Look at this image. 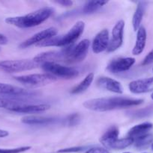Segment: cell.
<instances>
[{
	"label": "cell",
	"mask_w": 153,
	"mask_h": 153,
	"mask_svg": "<svg viewBox=\"0 0 153 153\" xmlns=\"http://www.w3.org/2000/svg\"><path fill=\"white\" fill-rule=\"evenodd\" d=\"M64 60V56L62 51H48V52H42L38 54L34 58L33 61L37 64H44L45 63L54 62L57 63V61H60Z\"/></svg>",
	"instance_id": "obj_16"
},
{
	"label": "cell",
	"mask_w": 153,
	"mask_h": 153,
	"mask_svg": "<svg viewBox=\"0 0 153 153\" xmlns=\"http://www.w3.org/2000/svg\"><path fill=\"white\" fill-rule=\"evenodd\" d=\"M21 121L22 123L26 124V125L44 126L53 123L56 121V119L54 117H51L30 115V116H26L22 117Z\"/></svg>",
	"instance_id": "obj_18"
},
{
	"label": "cell",
	"mask_w": 153,
	"mask_h": 153,
	"mask_svg": "<svg viewBox=\"0 0 153 153\" xmlns=\"http://www.w3.org/2000/svg\"><path fill=\"white\" fill-rule=\"evenodd\" d=\"M57 34H58V30H57L56 28L50 27V28L44 29L42 31H39V32L36 33L34 35L24 40L23 42L20 43L19 47L20 49H26V48L29 47L32 45H37L38 43H41V42L44 41V40L52 38V37L56 36Z\"/></svg>",
	"instance_id": "obj_8"
},
{
	"label": "cell",
	"mask_w": 153,
	"mask_h": 153,
	"mask_svg": "<svg viewBox=\"0 0 153 153\" xmlns=\"http://www.w3.org/2000/svg\"><path fill=\"white\" fill-rule=\"evenodd\" d=\"M129 91L134 94H146L153 91V77L132 81L128 85Z\"/></svg>",
	"instance_id": "obj_11"
},
{
	"label": "cell",
	"mask_w": 153,
	"mask_h": 153,
	"mask_svg": "<svg viewBox=\"0 0 153 153\" xmlns=\"http://www.w3.org/2000/svg\"><path fill=\"white\" fill-rule=\"evenodd\" d=\"M108 3L107 1H88L86 2L82 7V13L85 14H90L97 11L100 7H104Z\"/></svg>",
	"instance_id": "obj_24"
},
{
	"label": "cell",
	"mask_w": 153,
	"mask_h": 153,
	"mask_svg": "<svg viewBox=\"0 0 153 153\" xmlns=\"http://www.w3.org/2000/svg\"><path fill=\"white\" fill-rule=\"evenodd\" d=\"M94 75L93 73H88L86 75L85 78L78 84L77 85L73 88L70 91V94H80L82 93L85 92L87 89L90 87V85L92 83L93 80H94Z\"/></svg>",
	"instance_id": "obj_22"
},
{
	"label": "cell",
	"mask_w": 153,
	"mask_h": 153,
	"mask_svg": "<svg viewBox=\"0 0 153 153\" xmlns=\"http://www.w3.org/2000/svg\"><path fill=\"white\" fill-rule=\"evenodd\" d=\"M9 135L8 131H5V130L0 129V137H5Z\"/></svg>",
	"instance_id": "obj_34"
},
{
	"label": "cell",
	"mask_w": 153,
	"mask_h": 153,
	"mask_svg": "<svg viewBox=\"0 0 153 153\" xmlns=\"http://www.w3.org/2000/svg\"><path fill=\"white\" fill-rule=\"evenodd\" d=\"M38 65L33 60H6L0 61V70L8 73H16L33 70Z\"/></svg>",
	"instance_id": "obj_7"
},
{
	"label": "cell",
	"mask_w": 153,
	"mask_h": 153,
	"mask_svg": "<svg viewBox=\"0 0 153 153\" xmlns=\"http://www.w3.org/2000/svg\"><path fill=\"white\" fill-rule=\"evenodd\" d=\"M89 46V40L84 39L75 46L72 44L64 47L61 50L64 56V60L68 63L81 62L87 56Z\"/></svg>",
	"instance_id": "obj_4"
},
{
	"label": "cell",
	"mask_w": 153,
	"mask_h": 153,
	"mask_svg": "<svg viewBox=\"0 0 153 153\" xmlns=\"http://www.w3.org/2000/svg\"><path fill=\"white\" fill-rule=\"evenodd\" d=\"M86 149V146H73L70 148H65L62 149L58 151V153H72V152H82L84 149Z\"/></svg>",
	"instance_id": "obj_29"
},
{
	"label": "cell",
	"mask_w": 153,
	"mask_h": 153,
	"mask_svg": "<svg viewBox=\"0 0 153 153\" xmlns=\"http://www.w3.org/2000/svg\"><path fill=\"white\" fill-rule=\"evenodd\" d=\"M146 30L143 26H140L136 32V42L132 50V54L134 55H139L143 52L146 44Z\"/></svg>",
	"instance_id": "obj_17"
},
{
	"label": "cell",
	"mask_w": 153,
	"mask_h": 153,
	"mask_svg": "<svg viewBox=\"0 0 153 153\" xmlns=\"http://www.w3.org/2000/svg\"><path fill=\"white\" fill-rule=\"evenodd\" d=\"M97 85L100 89L110 91L117 94H122L123 93V88L121 83L115 79L106 76L98 78L97 80Z\"/></svg>",
	"instance_id": "obj_15"
},
{
	"label": "cell",
	"mask_w": 153,
	"mask_h": 153,
	"mask_svg": "<svg viewBox=\"0 0 153 153\" xmlns=\"http://www.w3.org/2000/svg\"><path fill=\"white\" fill-rule=\"evenodd\" d=\"M86 153H110V152L106 148L93 147L88 149Z\"/></svg>",
	"instance_id": "obj_31"
},
{
	"label": "cell",
	"mask_w": 153,
	"mask_h": 153,
	"mask_svg": "<svg viewBox=\"0 0 153 153\" xmlns=\"http://www.w3.org/2000/svg\"><path fill=\"white\" fill-rule=\"evenodd\" d=\"M42 69L48 74H50L56 78L64 79H72L79 76V70L72 67L62 65L58 63H45L41 65Z\"/></svg>",
	"instance_id": "obj_6"
},
{
	"label": "cell",
	"mask_w": 153,
	"mask_h": 153,
	"mask_svg": "<svg viewBox=\"0 0 153 153\" xmlns=\"http://www.w3.org/2000/svg\"><path fill=\"white\" fill-rule=\"evenodd\" d=\"M110 35L107 29H103L99 31L92 43V49L94 54H99L106 50L109 46Z\"/></svg>",
	"instance_id": "obj_13"
},
{
	"label": "cell",
	"mask_w": 153,
	"mask_h": 153,
	"mask_svg": "<svg viewBox=\"0 0 153 153\" xmlns=\"http://www.w3.org/2000/svg\"><path fill=\"white\" fill-rule=\"evenodd\" d=\"M80 121V115L78 114H72L65 119L66 125L74 126L78 124Z\"/></svg>",
	"instance_id": "obj_27"
},
{
	"label": "cell",
	"mask_w": 153,
	"mask_h": 153,
	"mask_svg": "<svg viewBox=\"0 0 153 153\" xmlns=\"http://www.w3.org/2000/svg\"><path fill=\"white\" fill-rule=\"evenodd\" d=\"M124 22L123 20H118L114 25L112 30L111 38L110 39L109 46L106 52H112L119 49L123 43V35H124Z\"/></svg>",
	"instance_id": "obj_9"
},
{
	"label": "cell",
	"mask_w": 153,
	"mask_h": 153,
	"mask_svg": "<svg viewBox=\"0 0 153 153\" xmlns=\"http://www.w3.org/2000/svg\"><path fill=\"white\" fill-rule=\"evenodd\" d=\"M30 149L31 146H22L14 149H0V153H20L29 150Z\"/></svg>",
	"instance_id": "obj_28"
},
{
	"label": "cell",
	"mask_w": 153,
	"mask_h": 153,
	"mask_svg": "<svg viewBox=\"0 0 153 153\" xmlns=\"http://www.w3.org/2000/svg\"><path fill=\"white\" fill-rule=\"evenodd\" d=\"M153 125L152 123L148 122L142 123L137 124L132 127L128 131V137H131L134 140L136 137H139L140 136L144 135V134H148V131L152 128Z\"/></svg>",
	"instance_id": "obj_19"
},
{
	"label": "cell",
	"mask_w": 153,
	"mask_h": 153,
	"mask_svg": "<svg viewBox=\"0 0 153 153\" xmlns=\"http://www.w3.org/2000/svg\"><path fill=\"white\" fill-rule=\"evenodd\" d=\"M134 143V139L130 137H124V138L117 139L116 140L111 143L109 146V149H115V150H122L129 147L130 145Z\"/></svg>",
	"instance_id": "obj_25"
},
{
	"label": "cell",
	"mask_w": 153,
	"mask_h": 153,
	"mask_svg": "<svg viewBox=\"0 0 153 153\" xmlns=\"http://www.w3.org/2000/svg\"><path fill=\"white\" fill-rule=\"evenodd\" d=\"M54 9L51 7H41L23 16L6 18L5 22L20 28H32L40 25L49 19Z\"/></svg>",
	"instance_id": "obj_2"
},
{
	"label": "cell",
	"mask_w": 153,
	"mask_h": 153,
	"mask_svg": "<svg viewBox=\"0 0 153 153\" xmlns=\"http://www.w3.org/2000/svg\"><path fill=\"white\" fill-rule=\"evenodd\" d=\"M152 71H153V69H152Z\"/></svg>",
	"instance_id": "obj_39"
},
{
	"label": "cell",
	"mask_w": 153,
	"mask_h": 153,
	"mask_svg": "<svg viewBox=\"0 0 153 153\" xmlns=\"http://www.w3.org/2000/svg\"><path fill=\"white\" fill-rule=\"evenodd\" d=\"M8 42V40L6 36L0 33V45H5L7 44Z\"/></svg>",
	"instance_id": "obj_33"
},
{
	"label": "cell",
	"mask_w": 153,
	"mask_h": 153,
	"mask_svg": "<svg viewBox=\"0 0 153 153\" xmlns=\"http://www.w3.org/2000/svg\"><path fill=\"white\" fill-rule=\"evenodd\" d=\"M85 28V22L83 21H78L72 28L64 35L55 37L44 40L37 44L39 47H49V46H56V47H66L72 45L83 33Z\"/></svg>",
	"instance_id": "obj_3"
},
{
	"label": "cell",
	"mask_w": 153,
	"mask_h": 153,
	"mask_svg": "<svg viewBox=\"0 0 153 153\" xmlns=\"http://www.w3.org/2000/svg\"><path fill=\"white\" fill-rule=\"evenodd\" d=\"M142 153H147V152H142Z\"/></svg>",
	"instance_id": "obj_38"
},
{
	"label": "cell",
	"mask_w": 153,
	"mask_h": 153,
	"mask_svg": "<svg viewBox=\"0 0 153 153\" xmlns=\"http://www.w3.org/2000/svg\"><path fill=\"white\" fill-rule=\"evenodd\" d=\"M146 7V3L145 1H140L138 2L136 6V10L134 13L133 19H132V25H133L134 31H137L140 27L141 26L142 18H143L144 13H145Z\"/></svg>",
	"instance_id": "obj_21"
},
{
	"label": "cell",
	"mask_w": 153,
	"mask_h": 153,
	"mask_svg": "<svg viewBox=\"0 0 153 153\" xmlns=\"http://www.w3.org/2000/svg\"><path fill=\"white\" fill-rule=\"evenodd\" d=\"M34 94L32 91H28L20 87L0 82V95L7 96L12 99H17L19 97H29Z\"/></svg>",
	"instance_id": "obj_10"
},
{
	"label": "cell",
	"mask_w": 153,
	"mask_h": 153,
	"mask_svg": "<svg viewBox=\"0 0 153 153\" xmlns=\"http://www.w3.org/2000/svg\"><path fill=\"white\" fill-rule=\"evenodd\" d=\"M153 63V49H152L146 55V56L144 58L143 61L142 62V66H146L148 64Z\"/></svg>",
	"instance_id": "obj_30"
},
{
	"label": "cell",
	"mask_w": 153,
	"mask_h": 153,
	"mask_svg": "<svg viewBox=\"0 0 153 153\" xmlns=\"http://www.w3.org/2000/svg\"><path fill=\"white\" fill-rule=\"evenodd\" d=\"M20 83L29 88H39L46 86L56 81V78L48 73H34L14 77Z\"/></svg>",
	"instance_id": "obj_5"
},
{
	"label": "cell",
	"mask_w": 153,
	"mask_h": 153,
	"mask_svg": "<svg viewBox=\"0 0 153 153\" xmlns=\"http://www.w3.org/2000/svg\"><path fill=\"white\" fill-rule=\"evenodd\" d=\"M20 100L17 99L4 98L0 97V108H4L10 111H13L15 108L19 104Z\"/></svg>",
	"instance_id": "obj_26"
},
{
	"label": "cell",
	"mask_w": 153,
	"mask_h": 153,
	"mask_svg": "<svg viewBox=\"0 0 153 153\" xmlns=\"http://www.w3.org/2000/svg\"><path fill=\"white\" fill-rule=\"evenodd\" d=\"M151 147H152V151H153V143H152V145H151Z\"/></svg>",
	"instance_id": "obj_35"
},
{
	"label": "cell",
	"mask_w": 153,
	"mask_h": 153,
	"mask_svg": "<svg viewBox=\"0 0 153 153\" xmlns=\"http://www.w3.org/2000/svg\"><path fill=\"white\" fill-rule=\"evenodd\" d=\"M119 130L116 126H112L106 130V132L100 138V142L106 149H109L110 145L118 139Z\"/></svg>",
	"instance_id": "obj_20"
},
{
	"label": "cell",
	"mask_w": 153,
	"mask_h": 153,
	"mask_svg": "<svg viewBox=\"0 0 153 153\" xmlns=\"http://www.w3.org/2000/svg\"><path fill=\"white\" fill-rule=\"evenodd\" d=\"M143 102L141 99L128 98V97H101V98L92 99L83 103V106L86 109L92 111L104 112L116 109L125 108L137 106Z\"/></svg>",
	"instance_id": "obj_1"
},
{
	"label": "cell",
	"mask_w": 153,
	"mask_h": 153,
	"mask_svg": "<svg viewBox=\"0 0 153 153\" xmlns=\"http://www.w3.org/2000/svg\"><path fill=\"white\" fill-rule=\"evenodd\" d=\"M123 153H130V152H123Z\"/></svg>",
	"instance_id": "obj_37"
},
{
	"label": "cell",
	"mask_w": 153,
	"mask_h": 153,
	"mask_svg": "<svg viewBox=\"0 0 153 153\" xmlns=\"http://www.w3.org/2000/svg\"><path fill=\"white\" fill-rule=\"evenodd\" d=\"M57 4H60V5L63 6V7H70L73 5L74 2L70 0H58V1H56Z\"/></svg>",
	"instance_id": "obj_32"
},
{
	"label": "cell",
	"mask_w": 153,
	"mask_h": 153,
	"mask_svg": "<svg viewBox=\"0 0 153 153\" xmlns=\"http://www.w3.org/2000/svg\"><path fill=\"white\" fill-rule=\"evenodd\" d=\"M50 108V105L48 104H31L26 103L25 102L20 101L13 112L22 114H35L46 111Z\"/></svg>",
	"instance_id": "obj_14"
},
{
	"label": "cell",
	"mask_w": 153,
	"mask_h": 153,
	"mask_svg": "<svg viewBox=\"0 0 153 153\" xmlns=\"http://www.w3.org/2000/svg\"><path fill=\"white\" fill-rule=\"evenodd\" d=\"M135 64L134 58H119L112 60L107 66V70L112 73H119L128 71Z\"/></svg>",
	"instance_id": "obj_12"
},
{
	"label": "cell",
	"mask_w": 153,
	"mask_h": 153,
	"mask_svg": "<svg viewBox=\"0 0 153 153\" xmlns=\"http://www.w3.org/2000/svg\"><path fill=\"white\" fill-rule=\"evenodd\" d=\"M153 143V134L151 133H148L146 134L136 137L134 140V143L135 148L139 150L146 149L148 147L149 145H152Z\"/></svg>",
	"instance_id": "obj_23"
},
{
	"label": "cell",
	"mask_w": 153,
	"mask_h": 153,
	"mask_svg": "<svg viewBox=\"0 0 153 153\" xmlns=\"http://www.w3.org/2000/svg\"><path fill=\"white\" fill-rule=\"evenodd\" d=\"M151 98H152V100H153V93L152 94V95H151Z\"/></svg>",
	"instance_id": "obj_36"
}]
</instances>
